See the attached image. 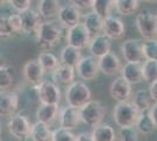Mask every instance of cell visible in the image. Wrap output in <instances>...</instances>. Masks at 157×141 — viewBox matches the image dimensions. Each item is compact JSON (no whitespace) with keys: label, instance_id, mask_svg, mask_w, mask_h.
<instances>
[{"label":"cell","instance_id":"cell-1","mask_svg":"<svg viewBox=\"0 0 157 141\" xmlns=\"http://www.w3.org/2000/svg\"><path fill=\"white\" fill-rule=\"evenodd\" d=\"M67 28L54 21H44L36 31L38 46L42 51H49L60 42L63 31Z\"/></svg>","mask_w":157,"mask_h":141},{"label":"cell","instance_id":"cell-2","mask_svg":"<svg viewBox=\"0 0 157 141\" xmlns=\"http://www.w3.org/2000/svg\"><path fill=\"white\" fill-rule=\"evenodd\" d=\"M140 113L141 111L134 102L121 101L114 106L113 118L118 127H130L136 125Z\"/></svg>","mask_w":157,"mask_h":141},{"label":"cell","instance_id":"cell-3","mask_svg":"<svg viewBox=\"0 0 157 141\" xmlns=\"http://www.w3.org/2000/svg\"><path fill=\"white\" fill-rule=\"evenodd\" d=\"M66 102L71 106L81 108L85 106L88 101L92 100L90 88L82 81H74L68 85L65 93Z\"/></svg>","mask_w":157,"mask_h":141},{"label":"cell","instance_id":"cell-4","mask_svg":"<svg viewBox=\"0 0 157 141\" xmlns=\"http://www.w3.org/2000/svg\"><path fill=\"white\" fill-rule=\"evenodd\" d=\"M81 112V121L90 127H96L98 125L102 123L107 114L105 106L98 100H90L85 106L80 108Z\"/></svg>","mask_w":157,"mask_h":141},{"label":"cell","instance_id":"cell-5","mask_svg":"<svg viewBox=\"0 0 157 141\" xmlns=\"http://www.w3.org/2000/svg\"><path fill=\"white\" fill-rule=\"evenodd\" d=\"M135 25L138 33L145 40L157 39V15L149 10H143L136 15Z\"/></svg>","mask_w":157,"mask_h":141},{"label":"cell","instance_id":"cell-6","mask_svg":"<svg viewBox=\"0 0 157 141\" xmlns=\"http://www.w3.org/2000/svg\"><path fill=\"white\" fill-rule=\"evenodd\" d=\"M66 41L71 46L76 47L78 49H85L89 47V44L92 41V34L89 33L83 22H78V25L67 29Z\"/></svg>","mask_w":157,"mask_h":141},{"label":"cell","instance_id":"cell-7","mask_svg":"<svg viewBox=\"0 0 157 141\" xmlns=\"http://www.w3.org/2000/svg\"><path fill=\"white\" fill-rule=\"evenodd\" d=\"M7 128H8V132L14 138L19 140H24L28 136H31L32 125L26 115L22 113H18L11 116V119L7 122Z\"/></svg>","mask_w":157,"mask_h":141},{"label":"cell","instance_id":"cell-8","mask_svg":"<svg viewBox=\"0 0 157 141\" xmlns=\"http://www.w3.org/2000/svg\"><path fill=\"white\" fill-rule=\"evenodd\" d=\"M78 75L82 80H93L98 75L100 65H98V58L94 55H86L82 57L78 66L75 67Z\"/></svg>","mask_w":157,"mask_h":141},{"label":"cell","instance_id":"cell-9","mask_svg":"<svg viewBox=\"0 0 157 141\" xmlns=\"http://www.w3.org/2000/svg\"><path fill=\"white\" fill-rule=\"evenodd\" d=\"M121 53L127 62H142L145 60L143 42L138 39H128L121 45Z\"/></svg>","mask_w":157,"mask_h":141},{"label":"cell","instance_id":"cell-10","mask_svg":"<svg viewBox=\"0 0 157 141\" xmlns=\"http://www.w3.org/2000/svg\"><path fill=\"white\" fill-rule=\"evenodd\" d=\"M38 96L41 104H54L58 105L61 99L59 85L54 81L44 80L38 85Z\"/></svg>","mask_w":157,"mask_h":141},{"label":"cell","instance_id":"cell-11","mask_svg":"<svg viewBox=\"0 0 157 141\" xmlns=\"http://www.w3.org/2000/svg\"><path fill=\"white\" fill-rule=\"evenodd\" d=\"M109 93H110L111 98L115 99L117 102L129 101V99L132 95L131 84L128 82L124 78L118 76L115 80L111 81L110 86H109Z\"/></svg>","mask_w":157,"mask_h":141},{"label":"cell","instance_id":"cell-12","mask_svg":"<svg viewBox=\"0 0 157 141\" xmlns=\"http://www.w3.org/2000/svg\"><path fill=\"white\" fill-rule=\"evenodd\" d=\"M19 106V96L15 92L1 91L0 95V115L1 118H11Z\"/></svg>","mask_w":157,"mask_h":141},{"label":"cell","instance_id":"cell-13","mask_svg":"<svg viewBox=\"0 0 157 141\" xmlns=\"http://www.w3.org/2000/svg\"><path fill=\"white\" fill-rule=\"evenodd\" d=\"M103 33L107 34L110 39L120 40L125 35V25L116 15H108L105 18V27H103Z\"/></svg>","mask_w":157,"mask_h":141},{"label":"cell","instance_id":"cell-14","mask_svg":"<svg viewBox=\"0 0 157 141\" xmlns=\"http://www.w3.org/2000/svg\"><path fill=\"white\" fill-rule=\"evenodd\" d=\"M46 73L42 67L39 59H32L28 60L22 67V75L29 84L33 85H39L42 81V76Z\"/></svg>","mask_w":157,"mask_h":141},{"label":"cell","instance_id":"cell-15","mask_svg":"<svg viewBox=\"0 0 157 141\" xmlns=\"http://www.w3.org/2000/svg\"><path fill=\"white\" fill-rule=\"evenodd\" d=\"M98 65H100V71L101 73L105 75H115L117 73H121L122 69V64L117 57V54L114 52H108L103 57L98 58Z\"/></svg>","mask_w":157,"mask_h":141},{"label":"cell","instance_id":"cell-16","mask_svg":"<svg viewBox=\"0 0 157 141\" xmlns=\"http://www.w3.org/2000/svg\"><path fill=\"white\" fill-rule=\"evenodd\" d=\"M60 126L67 129H74L81 121V112L80 108L74 106H66L60 111L59 114Z\"/></svg>","mask_w":157,"mask_h":141},{"label":"cell","instance_id":"cell-17","mask_svg":"<svg viewBox=\"0 0 157 141\" xmlns=\"http://www.w3.org/2000/svg\"><path fill=\"white\" fill-rule=\"evenodd\" d=\"M58 18L62 26H65L66 28H71L80 22L81 13L76 6H74L73 4H67L61 7Z\"/></svg>","mask_w":157,"mask_h":141},{"label":"cell","instance_id":"cell-18","mask_svg":"<svg viewBox=\"0 0 157 141\" xmlns=\"http://www.w3.org/2000/svg\"><path fill=\"white\" fill-rule=\"evenodd\" d=\"M111 40L107 34L101 33L98 35H94L92 38V41L89 44V52L92 53V55L96 57V58H101L108 52H110L111 48Z\"/></svg>","mask_w":157,"mask_h":141},{"label":"cell","instance_id":"cell-19","mask_svg":"<svg viewBox=\"0 0 157 141\" xmlns=\"http://www.w3.org/2000/svg\"><path fill=\"white\" fill-rule=\"evenodd\" d=\"M20 17H21V21H22V31L25 33H33L38 31L40 25L42 24L41 21V15L38 11H34L32 8L25 10L22 12H20Z\"/></svg>","mask_w":157,"mask_h":141},{"label":"cell","instance_id":"cell-20","mask_svg":"<svg viewBox=\"0 0 157 141\" xmlns=\"http://www.w3.org/2000/svg\"><path fill=\"white\" fill-rule=\"evenodd\" d=\"M121 76L124 78L131 85L140 84L144 80L143 64L142 62H127L121 69Z\"/></svg>","mask_w":157,"mask_h":141},{"label":"cell","instance_id":"cell-21","mask_svg":"<svg viewBox=\"0 0 157 141\" xmlns=\"http://www.w3.org/2000/svg\"><path fill=\"white\" fill-rule=\"evenodd\" d=\"M82 22L85 24L87 29L92 35L103 33V27H105V18L102 15L96 13L95 11H90L86 13L82 18Z\"/></svg>","mask_w":157,"mask_h":141},{"label":"cell","instance_id":"cell-22","mask_svg":"<svg viewBox=\"0 0 157 141\" xmlns=\"http://www.w3.org/2000/svg\"><path fill=\"white\" fill-rule=\"evenodd\" d=\"M75 71H76L75 67L60 64L59 67L52 73V79L58 85H66V86H68V85H71V84L74 82Z\"/></svg>","mask_w":157,"mask_h":141},{"label":"cell","instance_id":"cell-23","mask_svg":"<svg viewBox=\"0 0 157 141\" xmlns=\"http://www.w3.org/2000/svg\"><path fill=\"white\" fill-rule=\"evenodd\" d=\"M59 106L58 105H54V104H41L38 109H36V113L35 116L38 121L41 122H45L47 125H51L53 123L55 119L58 118L59 115Z\"/></svg>","mask_w":157,"mask_h":141},{"label":"cell","instance_id":"cell-24","mask_svg":"<svg viewBox=\"0 0 157 141\" xmlns=\"http://www.w3.org/2000/svg\"><path fill=\"white\" fill-rule=\"evenodd\" d=\"M82 59V54L81 49H78L76 47L71 46V45H66L60 53V64L68 65L72 67H76L80 60Z\"/></svg>","mask_w":157,"mask_h":141},{"label":"cell","instance_id":"cell-25","mask_svg":"<svg viewBox=\"0 0 157 141\" xmlns=\"http://www.w3.org/2000/svg\"><path fill=\"white\" fill-rule=\"evenodd\" d=\"M60 0H39L38 2V12L45 19H51L59 15L61 10Z\"/></svg>","mask_w":157,"mask_h":141},{"label":"cell","instance_id":"cell-26","mask_svg":"<svg viewBox=\"0 0 157 141\" xmlns=\"http://www.w3.org/2000/svg\"><path fill=\"white\" fill-rule=\"evenodd\" d=\"M31 138L33 141H52L53 131L49 128V125L36 121L32 125Z\"/></svg>","mask_w":157,"mask_h":141},{"label":"cell","instance_id":"cell-27","mask_svg":"<svg viewBox=\"0 0 157 141\" xmlns=\"http://www.w3.org/2000/svg\"><path fill=\"white\" fill-rule=\"evenodd\" d=\"M135 127L137 128V131L142 134H150L151 132L156 128L155 122L152 120V116L150 114V109L142 111L140 113V116L137 119V122L135 125Z\"/></svg>","mask_w":157,"mask_h":141},{"label":"cell","instance_id":"cell-28","mask_svg":"<svg viewBox=\"0 0 157 141\" xmlns=\"http://www.w3.org/2000/svg\"><path fill=\"white\" fill-rule=\"evenodd\" d=\"M93 136L95 141H116L115 129L108 123H100L93 129Z\"/></svg>","mask_w":157,"mask_h":141},{"label":"cell","instance_id":"cell-29","mask_svg":"<svg viewBox=\"0 0 157 141\" xmlns=\"http://www.w3.org/2000/svg\"><path fill=\"white\" fill-rule=\"evenodd\" d=\"M38 59L41 62V65H42V67H44L46 73H53L60 65L58 58L49 51H42L39 54Z\"/></svg>","mask_w":157,"mask_h":141},{"label":"cell","instance_id":"cell-30","mask_svg":"<svg viewBox=\"0 0 157 141\" xmlns=\"http://www.w3.org/2000/svg\"><path fill=\"white\" fill-rule=\"evenodd\" d=\"M140 7V0H115V10L121 15L134 14Z\"/></svg>","mask_w":157,"mask_h":141},{"label":"cell","instance_id":"cell-31","mask_svg":"<svg viewBox=\"0 0 157 141\" xmlns=\"http://www.w3.org/2000/svg\"><path fill=\"white\" fill-rule=\"evenodd\" d=\"M151 99L150 93L149 91L147 89H138L134 94V104L136 105V107L142 112V111H147V109H150L151 105Z\"/></svg>","mask_w":157,"mask_h":141},{"label":"cell","instance_id":"cell-32","mask_svg":"<svg viewBox=\"0 0 157 141\" xmlns=\"http://www.w3.org/2000/svg\"><path fill=\"white\" fill-rule=\"evenodd\" d=\"M114 8H115V0H94L93 4V11L102 15L103 18L110 15Z\"/></svg>","mask_w":157,"mask_h":141},{"label":"cell","instance_id":"cell-33","mask_svg":"<svg viewBox=\"0 0 157 141\" xmlns=\"http://www.w3.org/2000/svg\"><path fill=\"white\" fill-rule=\"evenodd\" d=\"M143 76L144 81L149 84L157 80V60H144Z\"/></svg>","mask_w":157,"mask_h":141},{"label":"cell","instance_id":"cell-34","mask_svg":"<svg viewBox=\"0 0 157 141\" xmlns=\"http://www.w3.org/2000/svg\"><path fill=\"white\" fill-rule=\"evenodd\" d=\"M78 135L72 132V129H67L60 126L59 128L53 131L52 141H76Z\"/></svg>","mask_w":157,"mask_h":141},{"label":"cell","instance_id":"cell-35","mask_svg":"<svg viewBox=\"0 0 157 141\" xmlns=\"http://www.w3.org/2000/svg\"><path fill=\"white\" fill-rule=\"evenodd\" d=\"M13 82V75L10 71V67L6 65L0 66V88L1 91H7Z\"/></svg>","mask_w":157,"mask_h":141},{"label":"cell","instance_id":"cell-36","mask_svg":"<svg viewBox=\"0 0 157 141\" xmlns=\"http://www.w3.org/2000/svg\"><path fill=\"white\" fill-rule=\"evenodd\" d=\"M143 53L145 60H157V39L144 41Z\"/></svg>","mask_w":157,"mask_h":141},{"label":"cell","instance_id":"cell-37","mask_svg":"<svg viewBox=\"0 0 157 141\" xmlns=\"http://www.w3.org/2000/svg\"><path fill=\"white\" fill-rule=\"evenodd\" d=\"M138 132L135 126L130 127H120L121 141H138Z\"/></svg>","mask_w":157,"mask_h":141},{"label":"cell","instance_id":"cell-38","mask_svg":"<svg viewBox=\"0 0 157 141\" xmlns=\"http://www.w3.org/2000/svg\"><path fill=\"white\" fill-rule=\"evenodd\" d=\"M13 34L15 33H14L13 28L10 25L7 17L1 15V18H0V37L2 39H7V38H11Z\"/></svg>","mask_w":157,"mask_h":141},{"label":"cell","instance_id":"cell-39","mask_svg":"<svg viewBox=\"0 0 157 141\" xmlns=\"http://www.w3.org/2000/svg\"><path fill=\"white\" fill-rule=\"evenodd\" d=\"M7 19H8V22H10L11 27L13 28L14 33L18 34V33L24 32V31H22V21H21V17H20L19 13L11 14V15L7 17Z\"/></svg>","mask_w":157,"mask_h":141},{"label":"cell","instance_id":"cell-40","mask_svg":"<svg viewBox=\"0 0 157 141\" xmlns=\"http://www.w3.org/2000/svg\"><path fill=\"white\" fill-rule=\"evenodd\" d=\"M12 7H13L15 11L18 12H22L25 10L31 8V4H32V0H11L10 2Z\"/></svg>","mask_w":157,"mask_h":141},{"label":"cell","instance_id":"cell-41","mask_svg":"<svg viewBox=\"0 0 157 141\" xmlns=\"http://www.w3.org/2000/svg\"><path fill=\"white\" fill-rule=\"evenodd\" d=\"M74 6H76L78 10H88V8H93V4L94 0H71Z\"/></svg>","mask_w":157,"mask_h":141},{"label":"cell","instance_id":"cell-42","mask_svg":"<svg viewBox=\"0 0 157 141\" xmlns=\"http://www.w3.org/2000/svg\"><path fill=\"white\" fill-rule=\"evenodd\" d=\"M149 93H150V96L154 102H157V80L150 82L149 85Z\"/></svg>","mask_w":157,"mask_h":141},{"label":"cell","instance_id":"cell-43","mask_svg":"<svg viewBox=\"0 0 157 141\" xmlns=\"http://www.w3.org/2000/svg\"><path fill=\"white\" fill-rule=\"evenodd\" d=\"M76 141H95L94 140V136H93V133H89V132H82L78 135V140Z\"/></svg>","mask_w":157,"mask_h":141},{"label":"cell","instance_id":"cell-44","mask_svg":"<svg viewBox=\"0 0 157 141\" xmlns=\"http://www.w3.org/2000/svg\"><path fill=\"white\" fill-rule=\"evenodd\" d=\"M150 114L152 116V120L155 122V126L157 128V102H154L150 107Z\"/></svg>","mask_w":157,"mask_h":141},{"label":"cell","instance_id":"cell-45","mask_svg":"<svg viewBox=\"0 0 157 141\" xmlns=\"http://www.w3.org/2000/svg\"><path fill=\"white\" fill-rule=\"evenodd\" d=\"M11 2V0H0V4L4 6V5H6V4H10Z\"/></svg>","mask_w":157,"mask_h":141},{"label":"cell","instance_id":"cell-46","mask_svg":"<svg viewBox=\"0 0 157 141\" xmlns=\"http://www.w3.org/2000/svg\"><path fill=\"white\" fill-rule=\"evenodd\" d=\"M142 1H145V2H156L157 0H142Z\"/></svg>","mask_w":157,"mask_h":141},{"label":"cell","instance_id":"cell-47","mask_svg":"<svg viewBox=\"0 0 157 141\" xmlns=\"http://www.w3.org/2000/svg\"><path fill=\"white\" fill-rule=\"evenodd\" d=\"M156 15H157V13H156Z\"/></svg>","mask_w":157,"mask_h":141},{"label":"cell","instance_id":"cell-48","mask_svg":"<svg viewBox=\"0 0 157 141\" xmlns=\"http://www.w3.org/2000/svg\"><path fill=\"white\" fill-rule=\"evenodd\" d=\"M120 141H121V140H120Z\"/></svg>","mask_w":157,"mask_h":141}]
</instances>
